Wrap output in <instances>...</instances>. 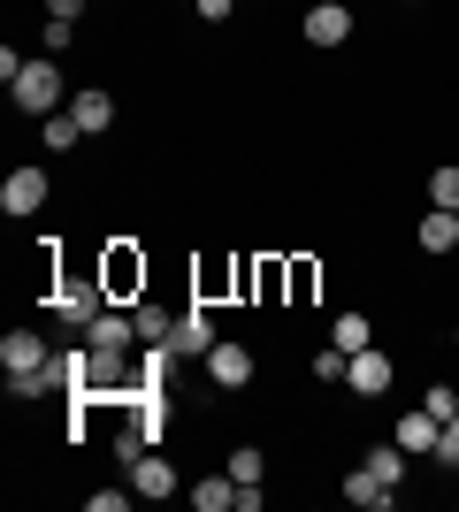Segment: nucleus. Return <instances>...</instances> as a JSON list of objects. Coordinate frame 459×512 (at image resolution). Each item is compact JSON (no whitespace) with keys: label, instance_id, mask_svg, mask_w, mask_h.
Returning <instances> with one entry per match:
<instances>
[{"label":"nucleus","instance_id":"c85d7f7f","mask_svg":"<svg viewBox=\"0 0 459 512\" xmlns=\"http://www.w3.org/2000/svg\"><path fill=\"white\" fill-rule=\"evenodd\" d=\"M199 8V23H230V8H238V0H192Z\"/></svg>","mask_w":459,"mask_h":512},{"label":"nucleus","instance_id":"c756f323","mask_svg":"<svg viewBox=\"0 0 459 512\" xmlns=\"http://www.w3.org/2000/svg\"><path fill=\"white\" fill-rule=\"evenodd\" d=\"M46 16H62V23H77V16H85V0H46Z\"/></svg>","mask_w":459,"mask_h":512},{"label":"nucleus","instance_id":"a878e982","mask_svg":"<svg viewBox=\"0 0 459 512\" xmlns=\"http://www.w3.org/2000/svg\"><path fill=\"white\" fill-rule=\"evenodd\" d=\"M444 474H459V421H444V436H437V451H429Z\"/></svg>","mask_w":459,"mask_h":512},{"label":"nucleus","instance_id":"20e7f679","mask_svg":"<svg viewBox=\"0 0 459 512\" xmlns=\"http://www.w3.org/2000/svg\"><path fill=\"white\" fill-rule=\"evenodd\" d=\"M215 314H207V299H192L184 306V314H176V337H169V352L176 360H207V352H215Z\"/></svg>","mask_w":459,"mask_h":512},{"label":"nucleus","instance_id":"9b49d317","mask_svg":"<svg viewBox=\"0 0 459 512\" xmlns=\"http://www.w3.org/2000/svg\"><path fill=\"white\" fill-rule=\"evenodd\" d=\"M100 276H108V291H115L123 306H138V299H146V260H131V253H108V260H100Z\"/></svg>","mask_w":459,"mask_h":512},{"label":"nucleus","instance_id":"393cba45","mask_svg":"<svg viewBox=\"0 0 459 512\" xmlns=\"http://www.w3.org/2000/svg\"><path fill=\"white\" fill-rule=\"evenodd\" d=\"M421 406L437 413V421H459V383H429V398Z\"/></svg>","mask_w":459,"mask_h":512},{"label":"nucleus","instance_id":"0eeeda50","mask_svg":"<svg viewBox=\"0 0 459 512\" xmlns=\"http://www.w3.org/2000/svg\"><path fill=\"white\" fill-rule=\"evenodd\" d=\"M199 367H207V383H215V390H245V383H253V352H245L238 337H222Z\"/></svg>","mask_w":459,"mask_h":512},{"label":"nucleus","instance_id":"5701e85b","mask_svg":"<svg viewBox=\"0 0 459 512\" xmlns=\"http://www.w3.org/2000/svg\"><path fill=\"white\" fill-rule=\"evenodd\" d=\"M429 207H452V214H459V169H452V161L429 176Z\"/></svg>","mask_w":459,"mask_h":512},{"label":"nucleus","instance_id":"f03ea898","mask_svg":"<svg viewBox=\"0 0 459 512\" xmlns=\"http://www.w3.org/2000/svg\"><path fill=\"white\" fill-rule=\"evenodd\" d=\"M108 306H115L108 276H62V283H54V314H62L69 329H85V321L108 314Z\"/></svg>","mask_w":459,"mask_h":512},{"label":"nucleus","instance_id":"1a4fd4ad","mask_svg":"<svg viewBox=\"0 0 459 512\" xmlns=\"http://www.w3.org/2000/svg\"><path fill=\"white\" fill-rule=\"evenodd\" d=\"M46 207V169H8L0 176V214H39Z\"/></svg>","mask_w":459,"mask_h":512},{"label":"nucleus","instance_id":"b1692460","mask_svg":"<svg viewBox=\"0 0 459 512\" xmlns=\"http://www.w3.org/2000/svg\"><path fill=\"white\" fill-rule=\"evenodd\" d=\"M314 375H322V383H345V375H352V352L322 344V352H314Z\"/></svg>","mask_w":459,"mask_h":512},{"label":"nucleus","instance_id":"423d86ee","mask_svg":"<svg viewBox=\"0 0 459 512\" xmlns=\"http://www.w3.org/2000/svg\"><path fill=\"white\" fill-rule=\"evenodd\" d=\"M85 344H92V352H131V344H138V314L115 299L108 314H92V321H85Z\"/></svg>","mask_w":459,"mask_h":512},{"label":"nucleus","instance_id":"6ab92c4d","mask_svg":"<svg viewBox=\"0 0 459 512\" xmlns=\"http://www.w3.org/2000/svg\"><path fill=\"white\" fill-rule=\"evenodd\" d=\"M192 505H199V512H238V482H230V467L207 474V482L192 490Z\"/></svg>","mask_w":459,"mask_h":512},{"label":"nucleus","instance_id":"412c9836","mask_svg":"<svg viewBox=\"0 0 459 512\" xmlns=\"http://www.w3.org/2000/svg\"><path fill=\"white\" fill-rule=\"evenodd\" d=\"M39 138H46V153H69L77 138H85V123H77V115L62 107V115H39Z\"/></svg>","mask_w":459,"mask_h":512},{"label":"nucleus","instance_id":"39448f33","mask_svg":"<svg viewBox=\"0 0 459 512\" xmlns=\"http://www.w3.org/2000/svg\"><path fill=\"white\" fill-rule=\"evenodd\" d=\"M299 31H306V46H314V54H329V46L352 39V8H345V0H314V8L299 16Z\"/></svg>","mask_w":459,"mask_h":512},{"label":"nucleus","instance_id":"f257e3e1","mask_svg":"<svg viewBox=\"0 0 459 512\" xmlns=\"http://www.w3.org/2000/svg\"><path fill=\"white\" fill-rule=\"evenodd\" d=\"M62 92H69V77H62L54 54H46V62H23L16 77H8V100H16L23 115H62Z\"/></svg>","mask_w":459,"mask_h":512},{"label":"nucleus","instance_id":"4be33fe9","mask_svg":"<svg viewBox=\"0 0 459 512\" xmlns=\"http://www.w3.org/2000/svg\"><path fill=\"white\" fill-rule=\"evenodd\" d=\"M230 482H268V459H261V444H238V451H230Z\"/></svg>","mask_w":459,"mask_h":512},{"label":"nucleus","instance_id":"aec40b11","mask_svg":"<svg viewBox=\"0 0 459 512\" xmlns=\"http://www.w3.org/2000/svg\"><path fill=\"white\" fill-rule=\"evenodd\" d=\"M131 314H138V344H169V337H176V314H169V306H153V299H138Z\"/></svg>","mask_w":459,"mask_h":512},{"label":"nucleus","instance_id":"dca6fc26","mask_svg":"<svg viewBox=\"0 0 459 512\" xmlns=\"http://www.w3.org/2000/svg\"><path fill=\"white\" fill-rule=\"evenodd\" d=\"M329 344H337V352H368V344H375V321L360 314V306H345V314L329 321Z\"/></svg>","mask_w":459,"mask_h":512},{"label":"nucleus","instance_id":"f8f14e48","mask_svg":"<svg viewBox=\"0 0 459 512\" xmlns=\"http://www.w3.org/2000/svg\"><path fill=\"white\" fill-rule=\"evenodd\" d=\"M391 436H398L406 451H414V459H429V451H437V436H444V421H437L429 406H414V413H398V428H391Z\"/></svg>","mask_w":459,"mask_h":512},{"label":"nucleus","instance_id":"f3484780","mask_svg":"<svg viewBox=\"0 0 459 512\" xmlns=\"http://www.w3.org/2000/svg\"><path fill=\"white\" fill-rule=\"evenodd\" d=\"M360 467H375V474H383V482L398 490V482H406V467H414V451L391 436V444H368V451H360Z\"/></svg>","mask_w":459,"mask_h":512},{"label":"nucleus","instance_id":"a211bd4d","mask_svg":"<svg viewBox=\"0 0 459 512\" xmlns=\"http://www.w3.org/2000/svg\"><path fill=\"white\" fill-rule=\"evenodd\" d=\"M284 291H291V306H306L314 299V291H322V260H284Z\"/></svg>","mask_w":459,"mask_h":512},{"label":"nucleus","instance_id":"4468645a","mask_svg":"<svg viewBox=\"0 0 459 512\" xmlns=\"http://www.w3.org/2000/svg\"><path fill=\"white\" fill-rule=\"evenodd\" d=\"M414 245H421V253H452V245H459V214L429 207V214H421V230H414Z\"/></svg>","mask_w":459,"mask_h":512},{"label":"nucleus","instance_id":"cd10ccee","mask_svg":"<svg viewBox=\"0 0 459 512\" xmlns=\"http://www.w3.org/2000/svg\"><path fill=\"white\" fill-rule=\"evenodd\" d=\"M131 497H138V490H92L85 512H131Z\"/></svg>","mask_w":459,"mask_h":512},{"label":"nucleus","instance_id":"9d476101","mask_svg":"<svg viewBox=\"0 0 459 512\" xmlns=\"http://www.w3.org/2000/svg\"><path fill=\"white\" fill-rule=\"evenodd\" d=\"M337 490H345V497H352L360 512H391V505H398V490H391V482H383L375 467H352L345 482H337Z\"/></svg>","mask_w":459,"mask_h":512},{"label":"nucleus","instance_id":"bb28decb","mask_svg":"<svg viewBox=\"0 0 459 512\" xmlns=\"http://www.w3.org/2000/svg\"><path fill=\"white\" fill-rule=\"evenodd\" d=\"M69 39H77V23H62V16H46V54H54V62H62V54H69Z\"/></svg>","mask_w":459,"mask_h":512},{"label":"nucleus","instance_id":"2eb2a0df","mask_svg":"<svg viewBox=\"0 0 459 512\" xmlns=\"http://www.w3.org/2000/svg\"><path fill=\"white\" fill-rule=\"evenodd\" d=\"M69 115H77V123H85V138H100V130L115 123V92L85 85V92H77V100H69Z\"/></svg>","mask_w":459,"mask_h":512},{"label":"nucleus","instance_id":"ddd939ff","mask_svg":"<svg viewBox=\"0 0 459 512\" xmlns=\"http://www.w3.org/2000/svg\"><path fill=\"white\" fill-rule=\"evenodd\" d=\"M131 490L138 497H176V467L161 459V451H138L131 459Z\"/></svg>","mask_w":459,"mask_h":512},{"label":"nucleus","instance_id":"6e6552de","mask_svg":"<svg viewBox=\"0 0 459 512\" xmlns=\"http://www.w3.org/2000/svg\"><path fill=\"white\" fill-rule=\"evenodd\" d=\"M391 352H383V344H368V352H352V375H345V390L352 398H383V390H391Z\"/></svg>","mask_w":459,"mask_h":512},{"label":"nucleus","instance_id":"7ed1b4c3","mask_svg":"<svg viewBox=\"0 0 459 512\" xmlns=\"http://www.w3.org/2000/svg\"><path fill=\"white\" fill-rule=\"evenodd\" d=\"M46 360H54V352H46V337H39V329H8V337H0L8 398H23V383H31V375H46Z\"/></svg>","mask_w":459,"mask_h":512}]
</instances>
